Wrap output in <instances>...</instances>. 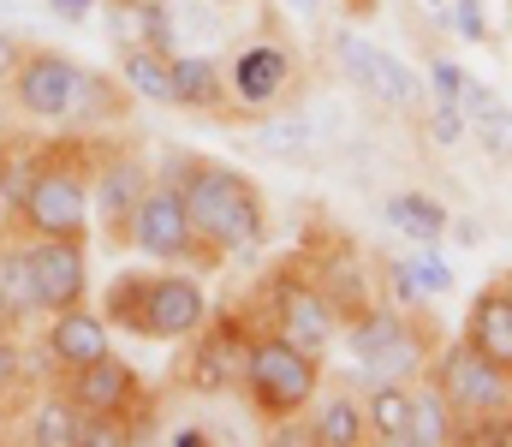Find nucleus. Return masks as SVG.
Listing matches in <instances>:
<instances>
[{"mask_svg":"<svg viewBox=\"0 0 512 447\" xmlns=\"http://www.w3.org/2000/svg\"><path fill=\"white\" fill-rule=\"evenodd\" d=\"M161 173L179 179L185 209H191V227H197V239L221 263L233 251H256L268 239V209H262L256 185L239 167H221V161H203V155H173Z\"/></svg>","mask_w":512,"mask_h":447,"instance_id":"nucleus-1","label":"nucleus"},{"mask_svg":"<svg viewBox=\"0 0 512 447\" xmlns=\"http://www.w3.org/2000/svg\"><path fill=\"white\" fill-rule=\"evenodd\" d=\"M12 233L30 239H90V149L54 144L36 185L12 209Z\"/></svg>","mask_w":512,"mask_h":447,"instance_id":"nucleus-2","label":"nucleus"},{"mask_svg":"<svg viewBox=\"0 0 512 447\" xmlns=\"http://www.w3.org/2000/svg\"><path fill=\"white\" fill-rule=\"evenodd\" d=\"M316 388H322V358L304 352V346H292L274 328H256L251 364H245V382H239V394L251 400L256 418L262 424H286V418H298L316 400Z\"/></svg>","mask_w":512,"mask_h":447,"instance_id":"nucleus-3","label":"nucleus"},{"mask_svg":"<svg viewBox=\"0 0 512 447\" xmlns=\"http://www.w3.org/2000/svg\"><path fill=\"white\" fill-rule=\"evenodd\" d=\"M131 251H143L149 263H167V269H221V257L197 239L191 227V209H185V191L173 173H155L137 215H131Z\"/></svg>","mask_w":512,"mask_h":447,"instance_id":"nucleus-4","label":"nucleus"},{"mask_svg":"<svg viewBox=\"0 0 512 447\" xmlns=\"http://www.w3.org/2000/svg\"><path fill=\"white\" fill-rule=\"evenodd\" d=\"M262 310H268V322H256V328H274L316 358L340 340V310L328 304V293L316 287V275L304 263H286L262 281Z\"/></svg>","mask_w":512,"mask_h":447,"instance_id":"nucleus-5","label":"nucleus"},{"mask_svg":"<svg viewBox=\"0 0 512 447\" xmlns=\"http://www.w3.org/2000/svg\"><path fill=\"white\" fill-rule=\"evenodd\" d=\"M423 382H435V394L459 412V424H483V418L512 412V370L489 364L471 340L441 346V358L429 364V376H423Z\"/></svg>","mask_w":512,"mask_h":447,"instance_id":"nucleus-6","label":"nucleus"},{"mask_svg":"<svg viewBox=\"0 0 512 447\" xmlns=\"http://www.w3.org/2000/svg\"><path fill=\"white\" fill-rule=\"evenodd\" d=\"M292 84H298V54H292V42L280 30H262L251 42H239L233 60H227V90H233L239 114L262 120L268 108H280L292 96Z\"/></svg>","mask_w":512,"mask_h":447,"instance_id":"nucleus-7","label":"nucleus"},{"mask_svg":"<svg viewBox=\"0 0 512 447\" xmlns=\"http://www.w3.org/2000/svg\"><path fill=\"white\" fill-rule=\"evenodd\" d=\"M78 78L84 66L60 48H24L6 90H12V108L36 126H66L72 120V102H78Z\"/></svg>","mask_w":512,"mask_h":447,"instance_id":"nucleus-8","label":"nucleus"},{"mask_svg":"<svg viewBox=\"0 0 512 447\" xmlns=\"http://www.w3.org/2000/svg\"><path fill=\"white\" fill-rule=\"evenodd\" d=\"M340 334H346V346H352V358L370 382H411L423 370V340L411 334V322L393 304H370Z\"/></svg>","mask_w":512,"mask_h":447,"instance_id":"nucleus-9","label":"nucleus"},{"mask_svg":"<svg viewBox=\"0 0 512 447\" xmlns=\"http://www.w3.org/2000/svg\"><path fill=\"white\" fill-rule=\"evenodd\" d=\"M84 418H120L131 424L137 436H143V424H149V406H143V376L131 370L126 358H114V352H102L96 364H78V370H60V382H54Z\"/></svg>","mask_w":512,"mask_h":447,"instance_id":"nucleus-10","label":"nucleus"},{"mask_svg":"<svg viewBox=\"0 0 512 447\" xmlns=\"http://www.w3.org/2000/svg\"><path fill=\"white\" fill-rule=\"evenodd\" d=\"M90 155H96L90 161V215H96L108 245H126L131 215H137V203H143L155 173H149V161L137 149H90Z\"/></svg>","mask_w":512,"mask_h":447,"instance_id":"nucleus-11","label":"nucleus"},{"mask_svg":"<svg viewBox=\"0 0 512 447\" xmlns=\"http://www.w3.org/2000/svg\"><path fill=\"white\" fill-rule=\"evenodd\" d=\"M334 54H340V66H346V78H352L370 102H382L387 114H417V108L429 102L423 78H417L405 60H393L387 48L364 42L358 30H340V36H334Z\"/></svg>","mask_w":512,"mask_h":447,"instance_id":"nucleus-12","label":"nucleus"},{"mask_svg":"<svg viewBox=\"0 0 512 447\" xmlns=\"http://www.w3.org/2000/svg\"><path fill=\"white\" fill-rule=\"evenodd\" d=\"M251 322L245 316H203V328L191 334V358H185V382L197 394H233L245 382L251 364Z\"/></svg>","mask_w":512,"mask_h":447,"instance_id":"nucleus-13","label":"nucleus"},{"mask_svg":"<svg viewBox=\"0 0 512 447\" xmlns=\"http://www.w3.org/2000/svg\"><path fill=\"white\" fill-rule=\"evenodd\" d=\"M24 269H30L36 316L72 310L90 298V239H36L24 245Z\"/></svg>","mask_w":512,"mask_h":447,"instance_id":"nucleus-14","label":"nucleus"},{"mask_svg":"<svg viewBox=\"0 0 512 447\" xmlns=\"http://www.w3.org/2000/svg\"><path fill=\"white\" fill-rule=\"evenodd\" d=\"M209 316L203 281L191 269H167L143 281V310H137V340H191Z\"/></svg>","mask_w":512,"mask_h":447,"instance_id":"nucleus-15","label":"nucleus"},{"mask_svg":"<svg viewBox=\"0 0 512 447\" xmlns=\"http://www.w3.org/2000/svg\"><path fill=\"white\" fill-rule=\"evenodd\" d=\"M102 352H114L108 340V316H96L90 304H72V310H54L48 316V334H42V358L60 370H78V364H96Z\"/></svg>","mask_w":512,"mask_h":447,"instance_id":"nucleus-16","label":"nucleus"},{"mask_svg":"<svg viewBox=\"0 0 512 447\" xmlns=\"http://www.w3.org/2000/svg\"><path fill=\"white\" fill-rule=\"evenodd\" d=\"M173 108L185 114H227L233 90H227V66L203 48H179L173 54Z\"/></svg>","mask_w":512,"mask_h":447,"instance_id":"nucleus-17","label":"nucleus"},{"mask_svg":"<svg viewBox=\"0 0 512 447\" xmlns=\"http://www.w3.org/2000/svg\"><path fill=\"white\" fill-rule=\"evenodd\" d=\"M465 340H471L489 364L512 370V287H507V281H495V287H483V293L471 298Z\"/></svg>","mask_w":512,"mask_h":447,"instance_id":"nucleus-18","label":"nucleus"},{"mask_svg":"<svg viewBox=\"0 0 512 447\" xmlns=\"http://www.w3.org/2000/svg\"><path fill=\"white\" fill-rule=\"evenodd\" d=\"M310 275H316V287L328 293V304L340 310V328L376 304V298H370V275H364V263H358L352 251H334V257H328V263H316Z\"/></svg>","mask_w":512,"mask_h":447,"instance_id":"nucleus-19","label":"nucleus"},{"mask_svg":"<svg viewBox=\"0 0 512 447\" xmlns=\"http://www.w3.org/2000/svg\"><path fill=\"white\" fill-rule=\"evenodd\" d=\"M120 84H126L131 96L155 102V108H173V54L143 48V42H126V48H120Z\"/></svg>","mask_w":512,"mask_h":447,"instance_id":"nucleus-20","label":"nucleus"},{"mask_svg":"<svg viewBox=\"0 0 512 447\" xmlns=\"http://www.w3.org/2000/svg\"><path fill=\"white\" fill-rule=\"evenodd\" d=\"M364 424H370L376 442L405 447V436H411V382H370V394H364Z\"/></svg>","mask_w":512,"mask_h":447,"instance_id":"nucleus-21","label":"nucleus"},{"mask_svg":"<svg viewBox=\"0 0 512 447\" xmlns=\"http://www.w3.org/2000/svg\"><path fill=\"white\" fill-rule=\"evenodd\" d=\"M131 96L120 78H102V72H90L84 66V78H78V102H72V126L78 132H90V126H114V120H126Z\"/></svg>","mask_w":512,"mask_h":447,"instance_id":"nucleus-22","label":"nucleus"},{"mask_svg":"<svg viewBox=\"0 0 512 447\" xmlns=\"http://www.w3.org/2000/svg\"><path fill=\"white\" fill-rule=\"evenodd\" d=\"M24 424H30V430H24L30 447H84V412H78L60 388H54V394H42V400H36V412H30Z\"/></svg>","mask_w":512,"mask_h":447,"instance_id":"nucleus-23","label":"nucleus"},{"mask_svg":"<svg viewBox=\"0 0 512 447\" xmlns=\"http://www.w3.org/2000/svg\"><path fill=\"white\" fill-rule=\"evenodd\" d=\"M48 149L54 144H36V138H0V203H6V215H12V209L24 203V191L36 185Z\"/></svg>","mask_w":512,"mask_h":447,"instance_id":"nucleus-24","label":"nucleus"},{"mask_svg":"<svg viewBox=\"0 0 512 447\" xmlns=\"http://www.w3.org/2000/svg\"><path fill=\"white\" fill-rule=\"evenodd\" d=\"M459 436H465L459 412L435 394V382L411 388V436H405V447H447V442H459Z\"/></svg>","mask_w":512,"mask_h":447,"instance_id":"nucleus-25","label":"nucleus"},{"mask_svg":"<svg viewBox=\"0 0 512 447\" xmlns=\"http://www.w3.org/2000/svg\"><path fill=\"white\" fill-rule=\"evenodd\" d=\"M387 221L405 239H417V245H441L447 239V209L435 197H423V191H393L387 197Z\"/></svg>","mask_w":512,"mask_h":447,"instance_id":"nucleus-26","label":"nucleus"},{"mask_svg":"<svg viewBox=\"0 0 512 447\" xmlns=\"http://www.w3.org/2000/svg\"><path fill=\"white\" fill-rule=\"evenodd\" d=\"M316 447H364L370 442V424H364V400L352 394H328L316 406Z\"/></svg>","mask_w":512,"mask_h":447,"instance_id":"nucleus-27","label":"nucleus"},{"mask_svg":"<svg viewBox=\"0 0 512 447\" xmlns=\"http://www.w3.org/2000/svg\"><path fill=\"white\" fill-rule=\"evenodd\" d=\"M256 144L268 149V155H280V161H316V126L304 120V114H262V126H256Z\"/></svg>","mask_w":512,"mask_h":447,"instance_id":"nucleus-28","label":"nucleus"},{"mask_svg":"<svg viewBox=\"0 0 512 447\" xmlns=\"http://www.w3.org/2000/svg\"><path fill=\"white\" fill-rule=\"evenodd\" d=\"M429 96L453 102L465 120H471L483 102H495V90H489V84H477V78H471L465 66H453V60H435V66H429Z\"/></svg>","mask_w":512,"mask_h":447,"instance_id":"nucleus-29","label":"nucleus"},{"mask_svg":"<svg viewBox=\"0 0 512 447\" xmlns=\"http://www.w3.org/2000/svg\"><path fill=\"white\" fill-rule=\"evenodd\" d=\"M167 18H173L179 48H209L221 30V6H209V0H167Z\"/></svg>","mask_w":512,"mask_h":447,"instance_id":"nucleus-30","label":"nucleus"},{"mask_svg":"<svg viewBox=\"0 0 512 447\" xmlns=\"http://www.w3.org/2000/svg\"><path fill=\"white\" fill-rule=\"evenodd\" d=\"M143 269H120L114 281H108V293H102V316H108V328H126L137 334V310H143Z\"/></svg>","mask_w":512,"mask_h":447,"instance_id":"nucleus-31","label":"nucleus"},{"mask_svg":"<svg viewBox=\"0 0 512 447\" xmlns=\"http://www.w3.org/2000/svg\"><path fill=\"white\" fill-rule=\"evenodd\" d=\"M0 293L6 304L30 322L36 316V293H30V269H24V245H0Z\"/></svg>","mask_w":512,"mask_h":447,"instance_id":"nucleus-32","label":"nucleus"},{"mask_svg":"<svg viewBox=\"0 0 512 447\" xmlns=\"http://www.w3.org/2000/svg\"><path fill=\"white\" fill-rule=\"evenodd\" d=\"M465 126L483 138V149H489V155L512 161V108H501V102H483V108H477Z\"/></svg>","mask_w":512,"mask_h":447,"instance_id":"nucleus-33","label":"nucleus"},{"mask_svg":"<svg viewBox=\"0 0 512 447\" xmlns=\"http://www.w3.org/2000/svg\"><path fill=\"white\" fill-rule=\"evenodd\" d=\"M435 251H441V245H417V257H405L417 293H447V287H453V275H447V263H441Z\"/></svg>","mask_w":512,"mask_h":447,"instance_id":"nucleus-34","label":"nucleus"},{"mask_svg":"<svg viewBox=\"0 0 512 447\" xmlns=\"http://www.w3.org/2000/svg\"><path fill=\"white\" fill-rule=\"evenodd\" d=\"M18 388H30V358L12 334V340H0V394H18Z\"/></svg>","mask_w":512,"mask_h":447,"instance_id":"nucleus-35","label":"nucleus"},{"mask_svg":"<svg viewBox=\"0 0 512 447\" xmlns=\"http://www.w3.org/2000/svg\"><path fill=\"white\" fill-rule=\"evenodd\" d=\"M429 132H435V144H459V138H465V114H459L453 102L435 96V108H429Z\"/></svg>","mask_w":512,"mask_h":447,"instance_id":"nucleus-36","label":"nucleus"},{"mask_svg":"<svg viewBox=\"0 0 512 447\" xmlns=\"http://www.w3.org/2000/svg\"><path fill=\"white\" fill-rule=\"evenodd\" d=\"M453 30H459V36H471V42H483V36H489L483 6H477V0H459V6H453Z\"/></svg>","mask_w":512,"mask_h":447,"instance_id":"nucleus-37","label":"nucleus"},{"mask_svg":"<svg viewBox=\"0 0 512 447\" xmlns=\"http://www.w3.org/2000/svg\"><path fill=\"white\" fill-rule=\"evenodd\" d=\"M48 12H54L60 24H84V18L96 12V0H48Z\"/></svg>","mask_w":512,"mask_h":447,"instance_id":"nucleus-38","label":"nucleus"},{"mask_svg":"<svg viewBox=\"0 0 512 447\" xmlns=\"http://www.w3.org/2000/svg\"><path fill=\"white\" fill-rule=\"evenodd\" d=\"M274 442H280V447H316V430H310V424H292V418H286V424L274 430Z\"/></svg>","mask_w":512,"mask_h":447,"instance_id":"nucleus-39","label":"nucleus"},{"mask_svg":"<svg viewBox=\"0 0 512 447\" xmlns=\"http://www.w3.org/2000/svg\"><path fill=\"white\" fill-rule=\"evenodd\" d=\"M18 54H24V42H18V36H6V30H0V84H6V78H12V66H18Z\"/></svg>","mask_w":512,"mask_h":447,"instance_id":"nucleus-40","label":"nucleus"},{"mask_svg":"<svg viewBox=\"0 0 512 447\" xmlns=\"http://www.w3.org/2000/svg\"><path fill=\"white\" fill-rule=\"evenodd\" d=\"M18 328H24V316H18V310L6 304V293H0V340H12Z\"/></svg>","mask_w":512,"mask_h":447,"instance_id":"nucleus-41","label":"nucleus"},{"mask_svg":"<svg viewBox=\"0 0 512 447\" xmlns=\"http://www.w3.org/2000/svg\"><path fill=\"white\" fill-rule=\"evenodd\" d=\"M173 442H179V447H203L209 436H203V430H173Z\"/></svg>","mask_w":512,"mask_h":447,"instance_id":"nucleus-42","label":"nucleus"},{"mask_svg":"<svg viewBox=\"0 0 512 447\" xmlns=\"http://www.w3.org/2000/svg\"><path fill=\"white\" fill-rule=\"evenodd\" d=\"M12 418H18L12 412V394H0V430H12Z\"/></svg>","mask_w":512,"mask_h":447,"instance_id":"nucleus-43","label":"nucleus"},{"mask_svg":"<svg viewBox=\"0 0 512 447\" xmlns=\"http://www.w3.org/2000/svg\"><path fill=\"white\" fill-rule=\"evenodd\" d=\"M286 6H292V12H316L322 0H286Z\"/></svg>","mask_w":512,"mask_h":447,"instance_id":"nucleus-44","label":"nucleus"},{"mask_svg":"<svg viewBox=\"0 0 512 447\" xmlns=\"http://www.w3.org/2000/svg\"><path fill=\"white\" fill-rule=\"evenodd\" d=\"M370 6H376V0H352V12H370Z\"/></svg>","mask_w":512,"mask_h":447,"instance_id":"nucleus-45","label":"nucleus"},{"mask_svg":"<svg viewBox=\"0 0 512 447\" xmlns=\"http://www.w3.org/2000/svg\"><path fill=\"white\" fill-rule=\"evenodd\" d=\"M209 6H221V12H227V6H245V0H209Z\"/></svg>","mask_w":512,"mask_h":447,"instance_id":"nucleus-46","label":"nucleus"},{"mask_svg":"<svg viewBox=\"0 0 512 447\" xmlns=\"http://www.w3.org/2000/svg\"><path fill=\"white\" fill-rule=\"evenodd\" d=\"M423 6H441V0H423Z\"/></svg>","mask_w":512,"mask_h":447,"instance_id":"nucleus-47","label":"nucleus"},{"mask_svg":"<svg viewBox=\"0 0 512 447\" xmlns=\"http://www.w3.org/2000/svg\"><path fill=\"white\" fill-rule=\"evenodd\" d=\"M126 6H137V0H126Z\"/></svg>","mask_w":512,"mask_h":447,"instance_id":"nucleus-48","label":"nucleus"}]
</instances>
